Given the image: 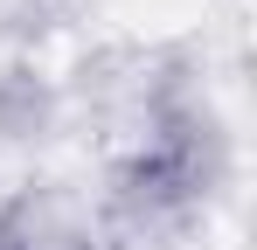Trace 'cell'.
I'll use <instances>...</instances> for the list:
<instances>
[{
  "mask_svg": "<svg viewBox=\"0 0 257 250\" xmlns=\"http://www.w3.org/2000/svg\"><path fill=\"white\" fill-rule=\"evenodd\" d=\"M188 90H202L188 49H174V42H104V49H90L84 63L70 70L63 104H77L104 139L132 146V139L160 118L174 97H188ZM118 146H111V153H118Z\"/></svg>",
  "mask_w": 257,
  "mask_h": 250,
  "instance_id": "6da1fadb",
  "label": "cell"
},
{
  "mask_svg": "<svg viewBox=\"0 0 257 250\" xmlns=\"http://www.w3.org/2000/svg\"><path fill=\"white\" fill-rule=\"evenodd\" d=\"M0 250H97V236H90V215L63 188L28 181L0 202Z\"/></svg>",
  "mask_w": 257,
  "mask_h": 250,
  "instance_id": "7a4b0ae2",
  "label": "cell"
},
{
  "mask_svg": "<svg viewBox=\"0 0 257 250\" xmlns=\"http://www.w3.org/2000/svg\"><path fill=\"white\" fill-rule=\"evenodd\" d=\"M56 118H63L56 77H42L21 56H7L0 63V146H35V139L56 132Z\"/></svg>",
  "mask_w": 257,
  "mask_h": 250,
  "instance_id": "3957f363",
  "label": "cell"
},
{
  "mask_svg": "<svg viewBox=\"0 0 257 250\" xmlns=\"http://www.w3.org/2000/svg\"><path fill=\"white\" fill-rule=\"evenodd\" d=\"M63 14V0H0V42H42Z\"/></svg>",
  "mask_w": 257,
  "mask_h": 250,
  "instance_id": "277c9868",
  "label": "cell"
}]
</instances>
